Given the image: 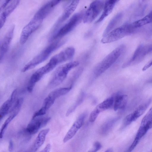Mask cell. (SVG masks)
<instances>
[{
    "label": "cell",
    "instance_id": "ac0fdd59",
    "mask_svg": "<svg viewBox=\"0 0 152 152\" xmlns=\"http://www.w3.org/2000/svg\"><path fill=\"white\" fill-rule=\"evenodd\" d=\"M152 23V10L142 18L131 23L132 28L135 30L149 24Z\"/></svg>",
    "mask_w": 152,
    "mask_h": 152
},
{
    "label": "cell",
    "instance_id": "d6a6232c",
    "mask_svg": "<svg viewBox=\"0 0 152 152\" xmlns=\"http://www.w3.org/2000/svg\"><path fill=\"white\" fill-rule=\"evenodd\" d=\"M104 152H113V150L112 148H110Z\"/></svg>",
    "mask_w": 152,
    "mask_h": 152
},
{
    "label": "cell",
    "instance_id": "6da1fadb",
    "mask_svg": "<svg viewBox=\"0 0 152 152\" xmlns=\"http://www.w3.org/2000/svg\"><path fill=\"white\" fill-rule=\"evenodd\" d=\"M65 40H58L51 43L28 63L22 69V72L32 69L46 60L55 50L65 43Z\"/></svg>",
    "mask_w": 152,
    "mask_h": 152
},
{
    "label": "cell",
    "instance_id": "f546056e",
    "mask_svg": "<svg viewBox=\"0 0 152 152\" xmlns=\"http://www.w3.org/2000/svg\"><path fill=\"white\" fill-rule=\"evenodd\" d=\"M152 65V59L148 62L143 67L142 71H145L150 67Z\"/></svg>",
    "mask_w": 152,
    "mask_h": 152
},
{
    "label": "cell",
    "instance_id": "603a6c76",
    "mask_svg": "<svg viewBox=\"0 0 152 152\" xmlns=\"http://www.w3.org/2000/svg\"><path fill=\"white\" fill-rule=\"evenodd\" d=\"M19 111L18 110L16 109L12 110L10 111V115L6 119L1 126L0 132L1 139L3 137L5 131L9 124L17 115Z\"/></svg>",
    "mask_w": 152,
    "mask_h": 152
},
{
    "label": "cell",
    "instance_id": "9a60e30c",
    "mask_svg": "<svg viewBox=\"0 0 152 152\" xmlns=\"http://www.w3.org/2000/svg\"><path fill=\"white\" fill-rule=\"evenodd\" d=\"M118 1V0H113L106 1L105 2L102 13L96 23H99L101 22L108 16L112 12L116 4Z\"/></svg>",
    "mask_w": 152,
    "mask_h": 152
},
{
    "label": "cell",
    "instance_id": "5b68a950",
    "mask_svg": "<svg viewBox=\"0 0 152 152\" xmlns=\"http://www.w3.org/2000/svg\"><path fill=\"white\" fill-rule=\"evenodd\" d=\"M44 19L39 14L36 13L22 31L20 39L21 44L23 45L26 43L30 35L39 27Z\"/></svg>",
    "mask_w": 152,
    "mask_h": 152
},
{
    "label": "cell",
    "instance_id": "d4e9b609",
    "mask_svg": "<svg viewBox=\"0 0 152 152\" xmlns=\"http://www.w3.org/2000/svg\"><path fill=\"white\" fill-rule=\"evenodd\" d=\"M152 117V107L146 114L142 119L141 124L145 125L146 124L150 121Z\"/></svg>",
    "mask_w": 152,
    "mask_h": 152
},
{
    "label": "cell",
    "instance_id": "44dd1931",
    "mask_svg": "<svg viewBox=\"0 0 152 152\" xmlns=\"http://www.w3.org/2000/svg\"><path fill=\"white\" fill-rule=\"evenodd\" d=\"M71 88L72 86L68 87L58 88L50 93L47 96L55 101L57 98L68 93Z\"/></svg>",
    "mask_w": 152,
    "mask_h": 152
},
{
    "label": "cell",
    "instance_id": "7a4b0ae2",
    "mask_svg": "<svg viewBox=\"0 0 152 152\" xmlns=\"http://www.w3.org/2000/svg\"><path fill=\"white\" fill-rule=\"evenodd\" d=\"M125 49V46H118L107 55L95 67L94 73L98 77L112 66L122 55Z\"/></svg>",
    "mask_w": 152,
    "mask_h": 152
},
{
    "label": "cell",
    "instance_id": "277c9868",
    "mask_svg": "<svg viewBox=\"0 0 152 152\" xmlns=\"http://www.w3.org/2000/svg\"><path fill=\"white\" fill-rule=\"evenodd\" d=\"M134 30L131 23H125L113 29L103 37L101 42L103 43H107L115 41L130 34Z\"/></svg>",
    "mask_w": 152,
    "mask_h": 152
},
{
    "label": "cell",
    "instance_id": "83f0119b",
    "mask_svg": "<svg viewBox=\"0 0 152 152\" xmlns=\"http://www.w3.org/2000/svg\"><path fill=\"white\" fill-rule=\"evenodd\" d=\"M139 141L135 138L134 141L128 149L127 152H131L137 145Z\"/></svg>",
    "mask_w": 152,
    "mask_h": 152
},
{
    "label": "cell",
    "instance_id": "8992f818",
    "mask_svg": "<svg viewBox=\"0 0 152 152\" xmlns=\"http://www.w3.org/2000/svg\"><path fill=\"white\" fill-rule=\"evenodd\" d=\"M84 13L82 11L74 14L69 20L54 34L52 40L63 37L71 31L83 19Z\"/></svg>",
    "mask_w": 152,
    "mask_h": 152
},
{
    "label": "cell",
    "instance_id": "5bb4252c",
    "mask_svg": "<svg viewBox=\"0 0 152 152\" xmlns=\"http://www.w3.org/2000/svg\"><path fill=\"white\" fill-rule=\"evenodd\" d=\"M79 0H73L71 1L56 21L54 26V28L58 27L59 25L69 17L76 9L79 4Z\"/></svg>",
    "mask_w": 152,
    "mask_h": 152
},
{
    "label": "cell",
    "instance_id": "52a82bcc",
    "mask_svg": "<svg viewBox=\"0 0 152 152\" xmlns=\"http://www.w3.org/2000/svg\"><path fill=\"white\" fill-rule=\"evenodd\" d=\"M152 53V44L138 45L130 58L123 65L124 68L139 63L148 55Z\"/></svg>",
    "mask_w": 152,
    "mask_h": 152
},
{
    "label": "cell",
    "instance_id": "e0dca14e",
    "mask_svg": "<svg viewBox=\"0 0 152 152\" xmlns=\"http://www.w3.org/2000/svg\"><path fill=\"white\" fill-rule=\"evenodd\" d=\"M128 100L127 96L126 94H118L116 96L114 102V110H122L126 107Z\"/></svg>",
    "mask_w": 152,
    "mask_h": 152
},
{
    "label": "cell",
    "instance_id": "836d02e7",
    "mask_svg": "<svg viewBox=\"0 0 152 152\" xmlns=\"http://www.w3.org/2000/svg\"><path fill=\"white\" fill-rule=\"evenodd\" d=\"M25 152H34L32 149H31L30 151H26Z\"/></svg>",
    "mask_w": 152,
    "mask_h": 152
},
{
    "label": "cell",
    "instance_id": "f1b7e54d",
    "mask_svg": "<svg viewBox=\"0 0 152 152\" xmlns=\"http://www.w3.org/2000/svg\"><path fill=\"white\" fill-rule=\"evenodd\" d=\"M14 149V143L13 141L10 140L9 141V146H8V150L9 152H12Z\"/></svg>",
    "mask_w": 152,
    "mask_h": 152
},
{
    "label": "cell",
    "instance_id": "2e32d148",
    "mask_svg": "<svg viewBox=\"0 0 152 152\" xmlns=\"http://www.w3.org/2000/svg\"><path fill=\"white\" fill-rule=\"evenodd\" d=\"M49 130V129H45L39 133L32 148L34 152H35L43 144Z\"/></svg>",
    "mask_w": 152,
    "mask_h": 152
},
{
    "label": "cell",
    "instance_id": "d6986e66",
    "mask_svg": "<svg viewBox=\"0 0 152 152\" xmlns=\"http://www.w3.org/2000/svg\"><path fill=\"white\" fill-rule=\"evenodd\" d=\"M114 103L113 97H110L99 104L93 111L97 115L102 111L110 108L113 105Z\"/></svg>",
    "mask_w": 152,
    "mask_h": 152
},
{
    "label": "cell",
    "instance_id": "4fadbf2b",
    "mask_svg": "<svg viewBox=\"0 0 152 152\" xmlns=\"http://www.w3.org/2000/svg\"><path fill=\"white\" fill-rule=\"evenodd\" d=\"M17 93V90H14L9 99L4 102L1 106L0 109V120L5 116L12 108L16 101Z\"/></svg>",
    "mask_w": 152,
    "mask_h": 152
},
{
    "label": "cell",
    "instance_id": "8fae6325",
    "mask_svg": "<svg viewBox=\"0 0 152 152\" xmlns=\"http://www.w3.org/2000/svg\"><path fill=\"white\" fill-rule=\"evenodd\" d=\"M14 28V26H11L1 41L0 51L1 62L9 50L13 36Z\"/></svg>",
    "mask_w": 152,
    "mask_h": 152
},
{
    "label": "cell",
    "instance_id": "e575fe53",
    "mask_svg": "<svg viewBox=\"0 0 152 152\" xmlns=\"http://www.w3.org/2000/svg\"><path fill=\"white\" fill-rule=\"evenodd\" d=\"M149 82L151 83H152V79Z\"/></svg>",
    "mask_w": 152,
    "mask_h": 152
},
{
    "label": "cell",
    "instance_id": "30bf717a",
    "mask_svg": "<svg viewBox=\"0 0 152 152\" xmlns=\"http://www.w3.org/2000/svg\"><path fill=\"white\" fill-rule=\"evenodd\" d=\"M87 115L86 113L84 112L77 118L64 137L63 140L64 143L67 142L75 135L83 124Z\"/></svg>",
    "mask_w": 152,
    "mask_h": 152
},
{
    "label": "cell",
    "instance_id": "7c38bea8",
    "mask_svg": "<svg viewBox=\"0 0 152 152\" xmlns=\"http://www.w3.org/2000/svg\"><path fill=\"white\" fill-rule=\"evenodd\" d=\"M19 0H10L8 3L2 10L0 11V26L1 28L7 17L15 9L19 4Z\"/></svg>",
    "mask_w": 152,
    "mask_h": 152
},
{
    "label": "cell",
    "instance_id": "3957f363",
    "mask_svg": "<svg viewBox=\"0 0 152 152\" xmlns=\"http://www.w3.org/2000/svg\"><path fill=\"white\" fill-rule=\"evenodd\" d=\"M79 64L78 61H73L58 67L54 72L50 80L49 86L53 88L61 84L66 79L69 71L77 66Z\"/></svg>",
    "mask_w": 152,
    "mask_h": 152
},
{
    "label": "cell",
    "instance_id": "9c48e42d",
    "mask_svg": "<svg viewBox=\"0 0 152 152\" xmlns=\"http://www.w3.org/2000/svg\"><path fill=\"white\" fill-rule=\"evenodd\" d=\"M50 120V117H38L32 118L28 124L25 131L29 134L36 133L41 128L45 126Z\"/></svg>",
    "mask_w": 152,
    "mask_h": 152
},
{
    "label": "cell",
    "instance_id": "4dcf8cb0",
    "mask_svg": "<svg viewBox=\"0 0 152 152\" xmlns=\"http://www.w3.org/2000/svg\"><path fill=\"white\" fill-rule=\"evenodd\" d=\"M51 149L50 144H48L45 148L39 152H49Z\"/></svg>",
    "mask_w": 152,
    "mask_h": 152
},
{
    "label": "cell",
    "instance_id": "7402d4cb",
    "mask_svg": "<svg viewBox=\"0 0 152 152\" xmlns=\"http://www.w3.org/2000/svg\"><path fill=\"white\" fill-rule=\"evenodd\" d=\"M152 99H149L146 102L140 105L132 113L133 121H135L145 112L152 101Z\"/></svg>",
    "mask_w": 152,
    "mask_h": 152
},
{
    "label": "cell",
    "instance_id": "cb8c5ba5",
    "mask_svg": "<svg viewBox=\"0 0 152 152\" xmlns=\"http://www.w3.org/2000/svg\"><path fill=\"white\" fill-rule=\"evenodd\" d=\"M148 125H141L136 135L135 139L140 140L146 133L149 129Z\"/></svg>",
    "mask_w": 152,
    "mask_h": 152
},
{
    "label": "cell",
    "instance_id": "ba28073f",
    "mask_svg": "<svg viewBox=\"0 0 152 152\" xmlns=\"http://www.w3.org/2000/svg\"><path fill=\"white\" fill-rule=\"evenodd\" d=\"M105 2L102 0L93 1L84 14L83 20L84 23H89L93 21L103 9Z\"/></svg>",
    "mask_w": 152,
    "mask_h": 152
},
{
    "label": "cell",
    "instance_id": "4316f807",
    "mask_svg": "<svg viewBox=\"0 0 152 152\" xmlns=\"http://www.w3.org/2000/svg\"><path fill=\"white\" fill-rule=\"evenodd\" d=\"M101 143L99 142H96L94 143L92 148L88 152H96L101 148Z\"/></svg>",
    "mask_w": 152,
    "mask_h": 152
},
{
    "label": "cell",
    "instance_id": "484cf974",
    "mask_svg": "<svg viewBox=\"0 0 152 152\" xmlns=\"http://www.w3.org/2000/svg\"><path fill=\"white\" fill-rule=\"evenodd\" d=\"M133 121H134L132 113L127 115L124 118L123 122V127L126 126Z\"/></svg>",
    "mask_w": 152,
    "mask_h": 152
},
{
    "label": "cell",
    "instance_id": "ffe728a7",
    "mask_svg": "<svg viewBox=\"0 0 152 152\" xmlns=\"http://www.w3.org/2000/svg\"><path fill=\"white\" fill-rule=\"evenodd\" d=\"M123 14L121 12L117 14L111 19L108 24L104 32L103 37L106 36L109 33L113 30L115 26L117 25L121 19Z\"/></svg>",
    "mask_w": 152,
    "mask_h": 152
},
{
    "label": "cell",
    "instance_id": "1f68e13d",
    "mask_svg": "<svg viewBox=\"0 0 152 152\" xmlns=\"http://www.w3.org/2000/svg\"><path fill=\"white\" fill-rule=\"evenodd\" d=\"M147 124L149 126L150 129L152 128V117Z\"/></svg>",
    "mask_w": 152,
    "mask_h": 152
}]
</instances>
